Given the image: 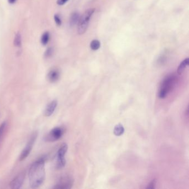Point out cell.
Instances as JSON below:
<instances>
[{"label":"cell","mask_w":189,"mask_h":189,"mask_svg":"<svg viewBox=\"0 0 189 189\" xmlns=\"http://www.w3.org/2000/svg\"><path fill=\"white\" fill-rule=\"evenodd\" d=\"M45 159L41 157L34 162L28 170V178L30 187L35 189L41 186L45 176Z\"/></svg>","instance_id":"cell-1"},{"label":"cell","mask_w":189,"mask_h":189,"mask_svg":"<svg viewBox=\"0 0 189 189\" xmlns=\"http://www.w3.org/2000/svg\"><path fill=\"white\" fill-rule=\"evenodd\" d=\"M176 76L173 74L169 75L164 79L159 92V98L163 99L167 96L168 93L174 88L176 82Z\"/></svg>","instance_id":"cell-2"},{"label":"cell","mask_w":189,"mask_h":189,"mask_svg":"<svg viewBox=\"0 0 189 189\" xmlns=\"http://www.w3.org/2000/svg\"><path fill=\"white\" fill-rule=\"evenodd\" d=\"M94 11V9H88L80 17L78 23V33L79 34H83L86 32L89 21Z\"/></svg>","instance_id":"cell-3"},{"label":"cell","mask_w":189,"mask_h":189,"mask_svg":"<svg viewBox=\"0 0 189 189\" xmlns=\"http://www.w3.org/2000/svg\"><path fill=\"white\" fill-rule=\"evenodd\" d=\"M68 150V145L67 144L62 145L57 152V159L56 167L58 169L63 168L65 165L66 160L65 159V155Z\"/></svg>","instance_id":"cell-4"},{"label":"cell","mask_w":189,"mask_h":189,"mask_svg":"<svg viewBox=\"0 0 189 189\" xmlns=\"http://www.w3.org/2000/svg\"><path fill=\"white\" fill-rule=\"evenodd\" d=\"M65 132V130L63 127H55L52 129L50 133L45 137V140L47 142H53L59 140L63 136Z\"/></svg>","instance_id":"cell-5"},{"label":"cell","mask_w":189,"mask_h":189,"mask_svg":"<svg viewBox=\"0 0 189 189\" xmlns=\"http://www.w3.org/2000/svg\"><path fill=\"white\" fill-rule=\"evenodd\" d=\"M37 137V133H34L31 135V138L29 139L28 142L25 148L23 149L22 152L21 153V155L19 157V161H23L24 159H26L28 155H29L30 152L32 150L33 144L35 142Z\"/></svg>","instance_id":"cell-6"},{"label":"cell","mask_w":189,"mask_h":189,"mask_svg":"<svg viewBox=\"0 0 189 189\" xmlns=\"http://www.w3.org/2000/svg\"><path fill=\"white\" fill-rule=\"evenodd\" d=\"M73 181L69 176L63 177L58 181V183L53 187L55 189H70L72 187Z\"/></svg>","instance_id":"cell-7"},{"label":"cell","mask_w":189,"mask_h":189,"mask_svg":"<svg viewBox=\"0 0 189 189\" xmlns=\"http://www.w3.org/2000/svg\"><path fill=\"white\" fill-rule=\"evenodd\" d=\"M25 178V174L22 172L19 174L11 182L9 186L11 189H19L22 186Z\"/></svg>","instance_id":"cell-8"},{"label":"cell","mask_w":189,"mask_h":189,"mask_svg":"<svg viewBox=\"0 0 189 189\" xmlns=\"http://www.w3.org/2000/svg\"><path fill=\"white\" fill-rule=\"evenodd\" d=\"M60 77V72L58 69H52L47 74V79L51 83H55L58 80Z\"/></svg>","instance_id":"cell-9"},{"label":"cell","mask_w":189,"mask_h":189,"mask_svg":"<svg viewBox=\"0 0 189 189\" xmlns=\"http://www.w3.org/2000/svg\"><path fill=\"white\" fill-rule=\"evenodd\" d=\"M57 106V101H53L47 106L45 111V115L46 116H50L53 114Z\"/></svg>","instance_id":"cell-10"},{"label":"cell","mask_w":189,"mask_h":189,"mask_svg":"<svg viewBox=\"0 0 189 189\" xmlns=\"http://www.w3.org/2000/svg\"><path fill=\"white\" fill-rule=\"evenodd\" d=\"M80 19L79 14L78 12H73V14H71L70 19H69V23L70 26H73L75 25L76 24H78L79 22V20Z\"/></svg>","instance_id":"cell-11"},{"label":"cell","mask_w":189,"mask_h":189,"mask_svg":"<svg viewBox=\"0 0 189 189\" xmlns=\"http://www.w3.org/2000/svg\"><path fill=\"white\" fill-rule=\"evenodd\" d=\"M189 59L188 58H186L185 60H183L180 65H179L178 68V73L179 74H181L183 71L184 70V69L186 68V67L189 65Z\"/></svg>","instance_id":"cell-12"},{"label":"cell","mask_w":189,"mask_h":189,"mask_svg":"<svg viewBox=\"0 0 189 189\" xmlns=\"http://www.w3.org/2000/svg\"><path fill=\"white\" fill-rule=\"evenodd\" d=\"M125 129L124 126L120 124L116 125L114 129V134L116 136H120L124 134Z\"/></svg>","instance_id":"cell-13"},{"label":"cell","mask_w":189,"mask_h":189,"mask_svg":"<svg viewBox=\"0 0 189 189\" xmlns=\"http://www.w3.org/2000/svg\"><path fill=\"white\" fill-rule=\"evenodd\" d=\"M50 39V34L49 32H46L43 33V34L42 35L41 38L42 45L43 46L47 45L49 42Z\"/></svg>","instance_id":"cell-14"},{"label":"cell","mask_w":189,"mask_h":189,"mask_svg":"<svg viewBox=\"0 0 189 189\" xmlns=\"http://www.w3.org/2000/svg\"><path fill=\"white\" fill-rule=\"evenodd\" d=\"M14 45L17 47H21L22 46L21 35L20 33L18 32L15 36L14 41Z\"/></svg>","instance_id":"cell-15"},{"label":"cell","mask_w":189,"mask_h":189,"mask_svg":"<svg viewBox=\"0 0 189 189\" xmlns=\"http://www.w3.org/2000/svg\"><path fill=\"white\" fill-rule=\"evenodd\" d=\"M100 47H101V43L97 40H93L90 45V47L93 51H97L99 49Z\"/></svg>","instance_id":"cell-16"},{"label":"cell","mask_w":189,"mask_h":189,"mask_svg":"<svg viewBox=\"0 0 189 189\" xmlns=\"http://www.w3.org/2000/svg\"><path fill=\"white\" fill-rule=\"evenodd\" d=\"M6 125H7V124H6V122H5V121H4L2 124L0 125V142H1L2 137H3V135L5 133Z\"/></svg>","instance_id":"cell-17"},{"label":"cell","mask_w":189,"mask_h":189,"mask_svg":"<svg viewBox=\"0 0 189 189\" xmlns=\"http://www.w3.org/2000/svg\"><path fill=\"white\" fill-rule=\"evenodd\" d=\"M53 53V49L52 47H50L47 49L46 51L45 52V57L46 58H48L51 57Z\"/></svg>","instance_id":"cell-18"},{"label":"cell","mask_w":189,"mask_h":189,"mask_svg":"<svg viewBox=\"0 0 189 189\" xmlns=\"http://www.w3.org/2000/svg\"><path fill=\"white\" fill-rule=\"evenodd\" d=\"M54 19H55V24L58 26H60V25L62 24V20H61L60 15H58L57 14H55L54 16Z\"/></svg>","instance_id":"cell-19"},{"label":"cell","mask_w":189,"mask_h":189,"mask_svg":"<svg viewBox=\"0 0 189 189\" xmlns=\"http://www.w3.org/2000/svg\"><path fill=\"white\" fill-rule=\"evenodd\" d=\"M157 184V180L156 179H154L152 180L149 184H148V186L147 187V189H153L155 188V185Z\"/></svg>","instance_id":"cell-20"},{"label":"cell","mask_w":189,"mask_h":189,"mask_svg":"<svg viewBox=\"0 0 189 189\" xmlns=\"http://www.w3.org/2000/svg\"><path fill=\"white\" fill-rule=\"evenodd\" d=\"M69 0H57V4L60 6H62L65 5L66 2H67Z\"/></svg>","instance_id":"cell-21"},{"label":"cell","mask_w":189,"mask_h":189,"mask_svg":"<svg viewBox=\"0 0 189 189\" xmlns=\"http://www.w3.org/2000/svg\"><path fill=\"white\" fill-rule=\"evenodd\" d=\"M16 0H8V2L11 4H14L16 2Z\"/></svg>","instance_id":"cell-22"}]
</instances>
